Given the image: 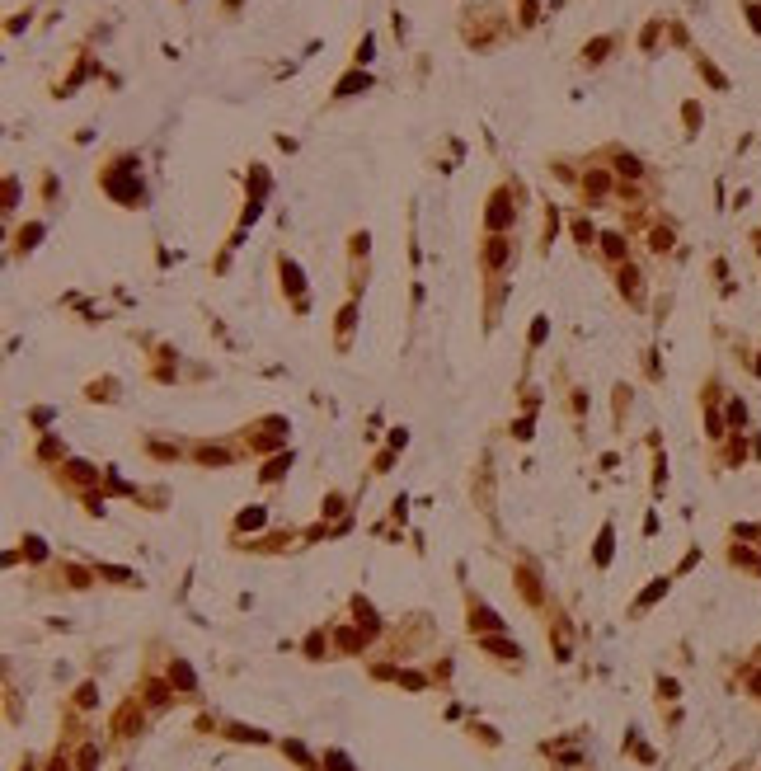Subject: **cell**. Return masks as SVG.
<instances>
[{"label": "cell", "mask_w": 761, "mask_h": 771, "mask_svg": "<svg viewBox=\"0 0 761 771\" xmlns=\"http://www.w3.org/2000/svg\"><path fill=\"white\" fill-rule=\"evenodd\" d=\"M729 428H733V433L747 428V404H742V400H729Z\"/></svg>", "instance_id": "5b68a950"}, {"label": "cell", "mask_w": 761, "mask_h": 771, "mask_svg": "<svg viewBox=\"0 0 761 771\" xmlns=\"http://www.w3.org/2000/svg\"><path fill=\"white\" fill-rule=\"evenodd\" d=\"M611 188H616V179H611L606 169H587V174H583V193H592V198H602Z\"/></svg>", "instance_id": "3957f363"}, {"label": "cell", "mask_w": 761, "mask_h": 771, "mask_svg": "<svg viewBox=\"0 0 761 771\" xmlns=\"http://www.w3.org/2000/svg\"><path fill=\"white\" fill-rule=\"evenodd\" d=\"M616 287L630 296V301H644V278H639V268L621 264V268H616Z\"/></svg>", "instance_id": "6da1fadb"}, {"label": "cell", "mask_w": 761, "mask_h": 771, "mask_svg": "<svg viewBox=\"0 0 761 771\" xmlns=\"http://www.w3.org/2000/svg\"><path fill=\"white\" fill-rule=\"evenodd\" d=\"M616 174H630V179H639V174H644L639 156H630V151H616Z\"/></svg>", "instance_id": "277c9868"}, {"label": "cell", "mask_w": 761, "mask_h": 771, "mask_svg": "<svg viewBox=\"0 0 761 771\" xmlns=\"http://www.w3.org/2000/svg\"><path fill=\"white\" fill-rule=\"evenodd\" d=\"M606 48H611V38H597V43H592V52H587V61H602Z\"/></svg>", "instance_id": "9c48e42d"}, {"label": "cell", "mask_w": 761, "mask_h": 771, "mask_svg": "<svg viewBox=\"0 0 761 771\" xmlns=\"http://www.w3.org/2000/svg\"><path fill=\"white\" fill-rule=\"evenodd\" d=\"M602 254L611 259V264H621L625 254H630V245H625V236L621 231H602Z\"/></svg>", "instance_id": "7a4b0ae2"}, {"label": "cell", "mask_w": 761, "mask_h": 771, "mask_svg": "<svg viewBox=\"0 0 761 771\" xmlns=\"http://www.w3.org/2000/svg\"><path fill=\"white\" fill-rule=\"evenodd\" d=\"M574 240H578V245H583V249H587V245L597 240V231H592L587 221H574Z\"/></svg>", "instance_id": "8992f818"}, {"label": "cell", "mask_w": 761, "mask_h": 771, "mask_svg": "<svg viewBox=\"0 0 761 771\" xmlns=\"http://www.w3.org/2000/svg\"><path fill=\"white\" fill-rule=\"evenodd\" d=\"M649 245H654L658 254H663V249H672V231H667V226H658V231H654V240H649Z\"/></svg>", "instance_id": "ba28073f"}, {"label": "cell", "mask_w": 761, "mask_h": 771, "mask_svg": "<svg viewBox=\"0 0 761 771\" xmlns=\"http://www.w3.org/2000/svg\"><path fill=\"white\" fill-rule=\"evenodd\" d=\"M348 334H353V306H343V316H339V348L348 344Z\"/></svg>", "instance_id": "52a82bcc"}]
</instances>
